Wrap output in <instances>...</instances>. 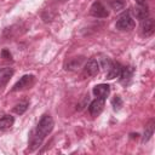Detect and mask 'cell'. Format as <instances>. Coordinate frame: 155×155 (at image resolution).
Instances as JSON below:
<instances>
[{
	"label": "cell",
	"instance_id": "11",
	"mask_svg": "<svg viewBox=\"0 0 155 155\" xmlns=\"http://www.w3.org/2000/svg\"><path fill=\"white\" fill-rule=\"evenodd\" d=\"M12 75H13V69L12 68L6 67V68L0 69V87H4L8 82V80L11 79Z\"/></svg>",
	"mask_w": 155,
	"mask_h": 155
},
{
	"label": "cell",
	"instance_id": "17",
	"mask_svg": "<svg viewBox=\"0 0 155 155\" xmlns=\"http://www.w3.org/2000/svg\"><path fill=\"white\" fill-rule=\"evenodd\" d=\"M113 107H114V109L115 110H119L121 107H122V101H121V98L119 97V96H115V98L113 99Z\"/></svg>",
	"mask_w": 155,
	"mask_h": 155
},
{
	"label": "cell",
	"instance_id": "16",
	"mask_svg": "<svg viewBox=\"0 0 155 155\" xmlns=\"http://www.w3.org/2000/svg\"><path fill=\"white\" fill-rule=\"evenodd\" d=\"M27 108H28V103H27V102H23V103L17 104V105L13 108V111H15L16 114H23V113L27 110Z\"/></svg>",
	"mask_w": 155,
	"mask_h": 155
},
{
	"label": "cell",
	"instance_id": "8",
	"mask_svg": "<svg viewBox=\"0 0 155 155\" xmlns=\"http://www.w3.org/2000/svg\"><path fill=\"white\" fill-rule=\"evenodd\" d=\"M103 109H104V99H101V98H96L94 101H92L88 107V111L92 116L99 115Z\"/></svg>",
	"mask_w": 155,
	"mask_h": 155
},
{
	"label": "cell",
	"instance_id": "9",
	"mask_svg": "<svg viewBox=\"0 0 155 155\" xmlns=\"http://www.w3.org/2000/svg\"><path fill=\"white\" fill-rule=\"evenodd\" d=\"M109 93H110V87L107 84H99V85H97V86L93 87V94L97 98L105 99L109 96Z\"/></svg>",
	"mask_w": 155,
	"mask_h": 155
},
{
	"label": "cell",
	"instance_id": "2",
	"mask_svg": "<svg viewBox=\"0 0 155 155\" xmlns=\"http://www.w3.org/2000/svg\"><path fill=\"white\" fill-rule=\"evenodd\" d=\"M116 29L119 30H132L134 28V19L130 12H124L116 21Z\"/></svg>",
	"mask_w": 155,
	"mask_h": 155
},
{
	"label": "cell",
	"instance_id": "10",
	"mask_svg": "<svg viewBox=\"0 0 155 155\" xmlns=\"http://www.w3.org/2000/svg\"><path fill=\"white\" fill-rule=\"evenodd\" d=\"M121 65L120 63L117 62H109L108 64V71H107V78L108 79H115L120 75V71H121Z\"/></svg>",
	"mask_w": 155,
	"mask_h": 155
},
{
	"label": "cell",
	"instance_id": "3",
	"mask_svg": "<svg viewBox=\"0 0 155 155\" xmlns=\"http://www.w3.org/2000/svg\"><path fill=\"white\" fill-rule=\"evenodd\" d=\"M90 12H91V15H92L93 17H97V18H105V17L109 16V12H108L107 7H105L104 4H103L102 1H99V0L92 4Z\"/></svg>",
	"mask_w": 155,
	"mask_h": 155
},
{
	"label": "cell",
	"instance_id": "20",
	"mask_svg": "<svg viewBox=\"0 0 155 155\" xmlns=\"http://www.w3.org/2000/svg\"><path fill=\"white\" fill-rule=\"evenodd\" d=\"M63 1H64V0H63Z\"/></svg>",
	"mask_w": 155,
	"mask_h": 155
},
{
	"label": "cell",
	"instance_id": "5",
	"mask_svg": "<svg viewBox=\"0 0 155 155\" xmlns=\"http://www.w3.org/2000/svg\"><path fill=\"white\" fill-rule=\"evenodd\" d=\"M98 73H99V63L94 58L90 59L84 67V74L87 76H94Z\"/></svg>",
	"mask_w": 155,
	"mask_h": 155
},
{
	"label": "cell",
	"instance_id": "15",
	"mask_svg": "<svg viewBox=\"0 0 155 155\" xmlns=\"http://www.w3.org/2000/svg\"><path fill=\"white\" fill-rule=\"evenodd\" d=\"M81 63H82V57H79V59H78V58H73V59L67 64V68H65V69L75 70L78 67L81 65Z\"/></svg>",
	"mask_w": 155,
	"mask_h": 155
},
{
	"label": "cell",
	"instance_id": "13",
	"mask_svg": "<svg viewBox=\"0 0 155 155\" xmlns=\"http://www.w3.org/2000/svg\"><path fill=\"white\" fill-rule=\"evenodd\" d=\"M148 15H149L148 7L144 6V5H139V7H137V8L134 10V16H136L138 19H140V21L144 19V18H147Z\"/></svg>",
	"mask_w": 155,
	"mask_h": 155
},
{
	"label": "cell",
	"instance_id": "19",
	"mask_svg": "<svg viewBox=\"0 0 155 155\" xmlns=\"http://www.w3.org/2000/svg\"><path fill=\"white\" fill-rule=\"evenodd\" d=\"M145 1H147V0H136V2H137L138 5H145Z\"/></svg>",
	"mask_w": 155,
	"mask_h": 155
},
{
	"label": "cell",
	"instance_id": "12",
	"mask_svg": "<svg viewBox=\"0 0 155 155\" xmlns=\"http://www.w3.org/2000/svg\"><path fill=\"white\" fill-rule=\"evenodd\" d=\"M13 122H15V119L11 115H5V116L0 117V130L1 131H6V130L11 128Z\"/></svg>",
	"mask_w": 155,
	"mask_h": 155
},
{
	"label": "cell",
	"instance_id": "14",
	"mask_svg": "<svg viewBox=\"0 0 155 155\" xmlns=\"http://www.w3.org/2000/svg\"><path fill=\"white\" fill-rule=\"evenodd\" d=\"M154 133V121L151 120L147 126H145V131H144V137H143V142H147L150 139V137Z\"/></svg>",
	"mask_w": 155,
	"mask_h": 155
},
{
	"label": "cell",
	"instance_id": "6",
	"mask_svg": "<svg viewBox=\"0 0 155 155\" xmlns=\"http://www.w3.org/2000/svg\"><path fill=\"white\" fill-rule=\"evenodd\" d=\"M142 34L145 35V36H150L154 30H155V23H154V19L150 18V17H147L144 19H142Z\"/></svg>",
	"mask_w": 155,
	"mask_h": 155
},
{
	"label": "cell",
	"instance_id": "18",
	"mask_svg": "<svg viewBox=\"0 0 155 155\" xmlns=\"http://www.w3.org/2000/svg\"><path fill=\"white\" fill-rule=\"evenodd\" d=\"M1 56H2V58H5V59H11V53L7 51V50H2V52H1Z\"/></svg>",
	"mask_w": 155,
	"mask_h": 155
},
{
	"label": "cell",
	"instance_id": "7",
	"mask_svg": "<svg viewBox=\"0 0 155 155\" xmlns=\"http://www.w3.org/2000/svg\"><path fill=\"white\" fill-rule=\"evenodd\" d=\"M133 73H134L133 67H131V65L122 67V68H121V71H120V75H119L120 82H121L122 85H127V84L131 81L132 76H133Z\"/></svg>",
	"mask_w": 155,
	"mask_h": 155
},
{
	"label": "cell",
	"instance_id": "4",
	"mask_svg": "<svg viewBox=\"0 0 155 155\" xmlns=\"http://www.w3.org/2000/svg\"><path fill=\"white\" fill-rule=\"evenodd\" d=\"M34 80H35V78L33 75H23L15 84V86L12 87V91L16 92V91H21V90H24V88H29L34 84Z\"/></svg>",
	"mask_w": 155,
	"mask_h": 155
},
{
	"label": "cell",
	"instance_id": "1",
	"mask_svg": "<svg viewBox=\"0 0 155 155\" xmlns=\"http://www.w3.org/2000/svg\"><path fill=\"white\" fill-rule=\"evenodd\" d=\"M53 126H54L53 119L50 115L45 114L40 119L35 130H33V132L30 133V138H29V150L30 151L38 149L42 144L45 137L53 130Z\"/></svg>",
	"mask_w": 155,
	"mask_h": 155
}]
</instances>
